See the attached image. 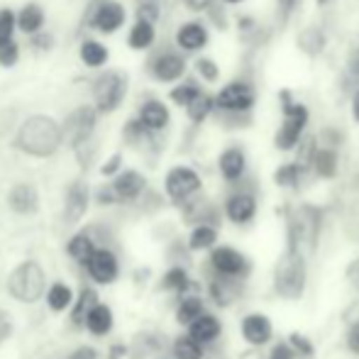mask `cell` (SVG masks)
I'll return each mask as SVG.
<instances>
[{
	"instance_id": "25",
	"label": "cell",
	"mask_w": 359,
	"mask_h": 359,
	"mask_svg": "<svg viewBox=\"0 0 359 359\" xmlns=\"http://www.w3.org/2000/svg\"><path fill=\"white\" fill-rule=\"evenodd\" d=\"M176 44L184 52H198L208 44V29L201 22H186L176 29Z\"/></svg>"
},
{
	"instance_id": "27",
	"label": "cell",
	"mask_w": 359,
	"mask_h": 359,
	"mask_svg": "<svg viewBox=\"0 0 359 359\" xmlns=\"http://www.w3.org/2000/svg\"><path fill=\"white\" fill-rule=\"evenodd\" d=\"M205 311V301L198 296V293H189V296L179 298V306H176V323L184 327H189L191 323L198 320Z\"/></svg>"
},
{
	"instance_id": "22",
	"label": "cell",
	"mask_w": 359,
	"mask_h": 359,
	"mask_svg": "<svg viewBox=\"0 0 359 359\" xmlns=\"http://www.w3.org/2000/svg\"><path fill=\"white\" fill-rule=\"evenodd\" d=\"M159 288H161V291H166V293H176V296L181 298V296H189V293H194L196 284L191 281L189 269H186V266L174 264V266H169V269L164 271V276H161V281H159Z\"/></svg>"
},
{
	"instance_id": "19",
	"label": "cell",
	"mask_w": 359,
	"mask_h": 359,
	"mask_svg": "<svg viewBox=\"0 0 359 359\" xmlns=\"http://www.w3.org/2000/svg\"><path fill=\"white\" fill-rule=\"evenodd\" d=\"M186 335L189 337H194L198 345H203V347H208V345H213V342L220 340V335H222V323H220V318L213 316V313H203V316L198 318L196 323H191L189 327H186Z\"/></svg>"
},
{
	"instance_id": "5",
	"label": "cell",
	"mask_w": 359,
	"mask_h": 359,
	"mask_svg": "<svg viewBox=\"0 0 359 359\" xmlns=\"http://www.w3.org/2000/svg\"><path fill=\"white\" fill-rule=\"evenodd\" d=\"M318 235H320V213L311 205H303L288 217V247H296L303 255L316 252Z\"/></svg>"
},
{
	"instance_id": "55",
	"label": "cell",
	"mask_w": 359,
	"mask_h": 359,
	"mask_svg": "<svg viewBox=\"0 0 359 359\" xmlns=\"http://www.w3.org/2000/svg\"><path fill=\"white\" fill-rule=\"evenodd\" d=\"M352 74H355L357 79H359V52H357V57L352 59Z\"/></svg>"
},
{
	"instance_id": "9",
	"label": "cell",
	"mask_w": 359,
	"mask_h": 359,
	"mask_svg": "<svg viewBox=\"0 0 359 359\" xmlns=\"http://www.w3.org/2000/svg\"><path fill=\"white\" fill-rule=\"evenodd\" d=\"M308 123V110L306 105H286L284 110V125L279 128L276 133V147L279 149H293V147L301 144V135H303V128Z\"/></svg>"
},
{
	"instance_id": "54",
	"label": "cell",
	"mask_w": 359,
	"mask_h": 359,
	"mask_svg": "<svg viewBox=\"0 0 359 359\" xmlns=\"http://www.w3.org/2000/svg\"><path fill=\"white\" fill-rule=\"evenodd\" d=\"M352 115H355V120L359 123V90L355 93V98H352Z\"/></svg>"
},
{
	"instance_id": "48",
	"label": "cell",
	"mask_w": 359,
	"mask_h": 359,
	"mask_svg": "<svg viewBox=\"0 0 359 359\" xmlns=\"http://www.w3.org/2000/svg\"><path fill=\"white\" fill-rule=\"evenodd\" d=\"M345 345L347 350L352 352L355 357H359V320L347 325V332H345Z\"/></svg>"
},
{
	"instance_id": "6",
	"label": "cell",
	"mask_w": 359,
	"mask_h": 359,
	"mask_svg": "<svg viewBox=\"0 0 359 359\" xmlns=\"http://www.w3.org/2000/svg\"><path fill=\"white\" fill-rule=\"evenodd\" d=\"M95 125H98V110L93 105H79L72 113L67 115V120L62 123L64 128V142L72 147L74 151L83 149L90 144L95 133Z\"/></svg>"
},
{
	"instance_id": "21",
	"label": "cell",
	"mask_w": 359,
	"mask_h": 359,
	"mask_svg": "<svg viewBox=\"0 0 359 359\" xmlns=\"http://www.w3.org/2000/svg\"><path fill=\"white\" fill-rule=\"evenodd\" d=\"M98 252V245H95V237H90V232H74L67 242V255L69 259L76 262L79 266H88V262L93 259V255Z\"/></svg>"
},
{
	"instance_id": "44",
	"label": "cell",
	"mask_w": 359,
	"mask_h": 359,
	"mask_svg": "<svg viewBox=\"0 0 359 359\" xmlns=\"http://www.w3.org/2000/svg\"><path fill=\"white\" fill-rule=\"evenodd\" d=\"M120 171H123V154L115 151V154H110L108 159L103 161V166H100V176H105V179H115Z\"/></svg>"
},
{
	"instance_id": "35",
	"label": "cell",
	"mask_w": 359,
	"mask_h": 359,
	"mask_svg": "<svg viewBox=\"0 0 359 359\" xmlns=\"http://www.w3.org/2000/svg\"><path fill=\"white\" fill-rule=\"evenodd\" d=\"M311 166L320 179H332L337 174V154L332 149H316Z\"/></svg>"
},
{
	"instance_id": "41",
	"label": "cell",
	"mask_w": 359,
	"mask_h": 359,
	"mask_svg": "<svg viewBox=\"0 0 359 359\" xmlns=\"http://www.w3.org/2000/svg\"><path fill=\"white\" fill-rule=\"evenodd\" d=\"M15 27H18V13L10 8H0V44L13 42Z\"/></svg>"
},
{
	"instance_id": "31",
	"label": "cell",
	"mask_w": 359,
	"mask_h": 359,
	"mask_svg": "<svg viewBox=\"0 0 359 359\" xmlns=\"http://www.w3.org/2000/svg\"><path fill=\"white\" fill-rule=\"evenodd\" d=\"M186 247H189L191 252H213L217 247V227L215 225L191 227Z\"/></svg>"
},
{
	"instance_id": "50",
	"label": "cell",
	"mask_w": 359,
	"mask_h": 359,
	"mask_svg": "<svg viewBox=\"0 0 359 359\" xmlns=\"http://www.w3.org/2000/svg\"><path fill=\"white\" fill-rule=\"evenodd\" d=\"M345 279H347V284L359 293V257H355V259L345 266Z\"/></svg>"
},
{
	"instance_id": "20",
	"label": "cell",
	"mask_w": 359,
	"mask_h": 359,
	"mask_svg": "<svg viewBox=\"0 0 359 359\" xmlns=\"http://www.w3.org/2000/svg\"><path fill=\"white\" fill-rule=\"evenodd\" d=\"M240 293H242L240 279H227V276L213 274V279L208 281V296L213 298V303L220 308H230L232 303L240 298Z\"/></svg>"
},
{
	"instance_id": "34",
	"label": "cell",
	"mask_w": 359,
	"mask_h": 359,
	"mask_svg": "<svg viewBox=\"0 0 359 359\" xmlns=\"http://www.w3.org/2000/svg\"><path fill=\"white\" fill-rule=\"evenodd\" d=\"M171 357H174V359H203L205 357V347L198 345L194 337L179 335L174 342H171Z\"/></svg>"
},
{
	"instance_id": "18",
	"label": "cell",
	"mask_w": 359,
	"mask_h": 359,
	"mask_svg": "<svg viewBox=\"0 0 359 359\" xmlns=\"http://www.w3.org/2000/svg\"><path fill=\"white\" fill-rule=\"evenodd\" d=\"M186 74V62L181 54L176 52H164L151 62V76L161 83H171V81H179Z\"/></svg>"
},
{
	"instance_id": "42",
	"label": "cell",
	"mask_w": 359,
	"mask_h": 359,
	"mask_svg": "<svg viewBox=\"0 0 359 359\" xmlns=\"http://www.w3.org/2000/svg\"><path fill=\"white\" fill-rule=\"evenodd\" d=\"M159 13H161L159 0H140V3H137V20H144V22L156 25Z\"/></svg>"
},
{
	"instance_id": "23",
	"label": "cell",
	"mask_w": 359,
	"mask_h": 359,
	"mask_svg": "<svg viewBox=\"0 0 359 359\" xmlns=\"http://www.w3.org/2000/svg\"><path fill=\"white\" fill-rule=\"evenodd\" d=\"M217 166H220L222 179L235 184V181H240L242 176H245V169H247L245 151H242L240 147H227L220 154V159H217Z\"/></svg>"
},
{
	"instance_id": "43",
	"label": "cell",
	"mask_w": 359,
	"mask_h": 359,
	"mask_svg": "<svg viewBox=\"0 0 359 359\" xmlns=\"http://www.w3.org/2000/svg\"><path fill=\"white\" fill-rule=\"evenodd\" d=\"M20 62V44L15 42H5V44H0V67H5V69H10V67H15V64Z\"/></svg>"
},
{
	"instance_id": "30",
	"label": "cell",
	"mask_w": 359,
	"mask_h": 359,
	"mask_svg": "<svg viewBox=\"0 0 359 359\" xmlns=\"http://www.w3.org/2000/svg\"><path fill=\"white\" fill-rule=\"evenodd\" d=\"M113 325H115V318H113V311H110V306H105V303H98V306L90 311V316H88V320H86L83 330H88L93 337H105V335H110Z\"/></svg>"
},
{
	"instance_id": "52",
	"label": "cell",
	"mask_w": 359,
	"mask_h": 359,
	"mask_svg": "<svg viewBox=\"0 0 359 359\" xmlns=\"http://www.w3.org/2000/svg\"><path fill=\"white\" fill-rule=\"evenodd\" d=\"M128 345L125 342H115V345H110L108 347V359H123V357H128Z\"/></svg>"
},
{
	"instance_id": "46",
	"label": "cell",
	"mask_w": 359,
	"mask_h": 359,
	"mask_svg": "<svg viewBox=\"0 0 359 359\" xmlns=\"http://www.w3.org/2000/svg\"><path fill=\"white\" fill-rule=\"evenodd\" d=\"M196 72L203 76L208 83L217 81V74H220V72H217V64L210 62V59H198V62H196Z\"/></svg>"
},
{
	"instance_id": "1",
	"label": "cell",
	"mask_w": 359,
	"mask_h": 359,
	"mask_svg": "<svg viewBox=\"0 0 359 359\" xmlns=\"http://www.w3.org/2000/svg\"><path fill=\"white\" fill-rule=\"evenodd\" d=\"M13 144L27 156L49 159V156L57 154L59 147L64 144V128L52 115H44V113L29 115L18 128Z\"/></svg>"
},
{
	"instance_id": "3",
	"label": "cell",
	"mask_w": 359,
	"mask_h": 359,
	"mask_svg": "<svg viewBox=\"0 0 359 359\" xmlns=\"http://www.w3.org/2000/svg\"><path fill=\"white\" fill-rule=\"evenodd\" d=\"M8 288L10 298H15L22 306H34L39 303L49 291L47 284V271L37 259H22L8 276Z\"/></svg>"
},
{
	"instance_id": "40",
	"label": "cell",
	"mask_w": 359,
	"mask_h": 359,
	"mask_svg": "<svg viewBox=\"0 0 359 359\" xmlns=\"http://www.w3.org/2000/svg\"><path fill=\"white\" fill-rule=\"evenodd\" d=\"M201 93H203V90H198L194 83H181V86H176V88H171L169 98L174 100L176 105H184V108H189V105L194 103Z\"/></svg>"
},
{
	"instance_id": "14",
	"label": "cell",
	"mask_w": 359,
	"mask_h": 359,
	"mask_svg": "<svg viewBox=\"0 0 359 359\" xmlns=\"http://www.w3.org/2000/svg\"><path fill=\"white\" fill-rule=\"evenodd\" d=\"M125 18H128V13H125L123 3H118V0H103V3L93 10L90 29L103 32V34H113L125 25Z\"/></svg>"
},
{
	"instance_id": "37",
	"label": "cell",
	"mask_w": 359,
	"mask_h": 359,
	"mask_svg": "<svg viewBox=\"0 0 359 359\" xmlns=\"http://www.w3.org/2000/svg\"><path fill=\"white\" fill-rule=\"evenodd\" d=\"M213 105H215V100L210 98L208 93H201L198 98H196L194 103L186 108V113H189V120H191V123H203V120L208 118L210 113H213Z\"/></svg>"
},
{
	"instance_id": "8",
	"label": "cell",
	"mask_w": 359,
	"mask_h": 359,
	"mask_svg": "<svg viewBox=\"0 0 359 359\" xmlns=\"http://www.w3.org/2000/svg\"><path fill=\"white\" fill-rule=\"evenodd\" d=\"M208 266L213 274L227 276V279L247 281L252 274V259L230 245H217L208 255Z\"/></svg>"
},
{
	"instance_id": "49",
	"label": "cell",
	"mask_w": 359,
	"mask_h": 359,
	"mask_svg": "<svg viewBox=\"0 0 359 359\" xmlns=\"http://www.w3.org/2000/svg\"><path fill=\"white\" fill-rule=\"evenodd\" d=\"M29 42H32V47L37 49V52H49V49L54 47V37L49 32H37Z\"/></svg>"
},
{
	"instance_id": "29",
	"label": "cell",
	"mask_w": 359,
	"mask_h": 359,
	"mask_svg": "<svg viewBox=\"0 0 359 359\" xmlns=\"http://www.w3.org/2000/svg\"><path fill=\"white\" fill-rule=\"evenodd\" d=\"M44 27V8L39 3H27L18 10V29L25 34H37Z\"/></svg>"
},
{
	"instance_id": "17",
	"label": "cell",
	"mask_w": 359,
	"mask_h": 359,
	"mask_svg": "<svg viewBox=\"0 0 359 359\" xmlns=\"http://www.w3.org/2000/svg\"><path fill=\"white\" fill-rule=\"evenodd\" d=\"M257 215V198L250 191H235L225 201V217L235 225H247Z\"/></svg>"
},
{
	"instance_id": "36",
	"label": "cell",
	"mask_w": 359,
	"mask_h": 359,
	"mask_svg": "<svg viewBox=\"0 0 359 359\" xmlns=\"http://www.w3.org/2000/svg\"><path fill=\"white\" fill-rule=\"evenodd\" d=\"M301 174H303V166L298 161L293 164H284L274 171V184L276 186H284V189H296L301 184Z\"/></svg>"
},
{
	"instance_id": "39",
	"label": "cell",
	"mask_w": 359,
	"mask_h": 359,
	"mask_svg": "<svg viewBox=\"0 0 359 359\" xmlns=\"http://www.w3.org/2000/svg\"><path fill=\"white\" fill-rule=\"evenodd\" d=\"M286 342L293 350L296 359H313V355H316V345H313V340L306 335H301V332H291Z\"/></svg>"
},
{
	"instance_id": "32",
	"label": "cell",
	"mask_w": 359,
	"mask_h": 359,
	"mask_svg": "<svg viewBox=\"0 0 359 359\" xmlns=\"http://www.w3.org/2000/svg\"><path fill=\"white\" fill-rule=\"evenodd\" d=\"M44 301H47V308L52 313H64L67 308H74L76 296L69 284L54 281V284H49V291H47V296H44Z\"/></svg>"
},
{
	"instance_id": "38",
	"label": "cell",
	"mask_w": 359,
	"mask_h": 359,
	"mask_svg": "<svg viewBox=\"0 0 359 359\" xmlns=\"http://www.w3.org/2000/svg\"><path fill=\"white\" fill-rule=\"evenodd\" d=\"M151 135H154V133H149V130H147L144 125L140 123V118L128 120V123H125V128H123V140L128 144H133V147H140L142 142H147Z\"/></svg>"
},
{
	"instance_id": "15",
	"label": "cell",
	"mask_w": 359,
	"mask_h": 359,
	"mask_svg": "<svg viewBox=\"0 0 359 359\" xmlns=\"http://www.w3.org/2000/svg\"><path fill=\"white\" fill-rule=\"evenodd\" d=\"M5 201H8V208L15 215H34L39 210V191L37 186L27 184V181L10 186Z\"/></svg>"
},
{
	"instance_id": "53",
	"label": "cell",
	"mask_w": 359,
	"mask_h": 359,
	"mask_svg": "<svg viewBox=\"0 0 359 359\" xmlns=\"http://www.w3.org/2000/svg\"><path fill=\"white\" fill-rule=\"evenodd\" d=\"M186 8L194 10V13H201V10H208L213 5V0H184Z\"/></svg>"
},
{
	"instance_id": "47",
	"label": "cell",
	"mask_w": 359,
	"mask_h": 359,
	"mask_svg": "<svg viewBox=\"0 0 359 359\" xmlns=\"http://www.w3.org/2000/svg\"><path fill=\"white\" fill-rule=\"evenodd\" d=\"M95 203L98 205H115V203H120V198L115 196V191H113V186H100L98 191H95Z\"/></svg>"
},
{
	"instance_id": "4",
	"label": "cell",
	"mask_w": 359,
	"mask_h": 359,
	"mask_svg": "<svg viewBox=\"0 0 359 359\" xmlns=\"http://www.w3.org/2000/svg\"><path fill=\"white\" fill-rule=\"evenodd\" d=\"M93 93V108L98 110V115H108L113 110H118L128 93V76L125 72H105L98 74V79L90 86Z\"/></svg>"
},
{
	"instance_id": "26",
	"label": "cell",
	"mask_w": 359,
	"mask_h": 359,
	"mask_svg": "<svg viewBox=\"0 0 359 359\" xmlns=\"http://www.w3.org/2000/svg\"><path fill=\"white\" fill-rule=\"evenodd\" d=\"M98 293H95V288L90 286H83L79 291V296H76L74 301V308H72V325L74 327H86V320H88L90 311H93L95 306H98Z\"/></svg>"
},
{
	"instance_id": "10",
	"label": "cell",
	"mask_w": 359,
	"mask_h": 359,
	"mask_svg": "<svg viewBox=\"0 0 359 359\" xmlns=\"http://www.w3.org/2000/svg\"><path fill=\"white\" fill-rule=\"evenodd\" d=\"M86 274L93 284L98 286H110L118 281L120 276V259L110 247H98V252L93 255V259L86 266Z\"/></svg>"
},
{
	"instance_id": "13",
	"label": "cell",
	"mask_w": 359,
	"mask_h": 359,
	"mask_svg": "<svg viewBox=\"0 0 359 359\" xmlns=\"http://www.w3.org/2000/svg\"><path fill=\"white\" fill-rule=\"evenodd\" d=\"M252 103H255V90H252V86L245 83V81H232V83H227L215 98L217 108L230 110V113H245V110L252 108Z\"/></svg>"
},
{
	"instance_id": "45",
	"label": "cell",
	"mask_w": 359,
	"mask_h": 359,
	"mask_svg": "<svg viewBox=\"0 0 359 359\" xmlns=\"http://www.w3.org/2000/svg\"><path fill=\"white\" fill-rule=\"evenodd\" d=\"M15 332V323H13V316H10L5 308H0V347L13 337Z\"/></svg>"
},
{
	"instance_id": "2",
	"label": "cell",
	"mask_w": 359,
	"mask_h": 359,
	"mask_svg": "<svg viewBox=\"0 0 359 359\" xmlns=\"http://www.w3.org/2000/svg\"><path fill=\"white\" fill-rule=\"evenodd\" d=\"M271 284H274V293L284 301H301L303 293L308 286V264L306 255L296 247H288L281 252L279 262L274 266V276H271Z\"/></svg>"
},
{
	"instance_id": "33",
	"label": "cell",
	"mask_w": 359,
	"mask_h": 359,
	"mask_svg": "<svg viewBox=\"0 0 359 359\" xmlns=\"http://www.w3.org/2000/svg\"><path fill=\"white\" fill-rule=\"evenodd\" d=\"M154 37H156V29L151 22H144V20H137V22L133 25V29H130L128 34V47L130 49H149L151 44H154Z\"/></svg>"
},
{
	"instance_id": "11",
	"label": "cell",
	"mask_w": 359,
	"mask_h": 359,
	"mask_svg": "<svg viewBox=\"0 0 359 359\" xmlns=\"http://www.w3.org/2000/svg\"><path fill=\"white\" fill-rule=\"evenodd\" d=\"M90 205V186L83 179H76L64 191V222L67 225H79L88 213Z\"/></svg>"
},
{
	"instance_id": "57",
	"label": "cell",
	"mask_w": 359,
	"mask_h": 359,
	"mask_svg": "<svg viewBox=\"0 0 359 359\" xmlns=\"http://www.w3.org/2000/svg\"><path fill=\"white\" fill-rule=\"evenodd\" d=\"M225 3H242V0H225Z\"/></svg>"
},
{
	"instance_id": "24",
	"label": "cell",
	"mask_w": 359,
	"mask_h": 359,
	"mask_svg": "<svg viewBox=\"0 0 359 359\" xmlns=\"http://www.w3.org/2000/svg\"><path fill=\"white\" fill-rule=\"evenodd\" d=\"M137 118H140V123L149 130V133H159V130H164L166 125H169V108H166L161 100L149 98L142 103Z\"/></svg>"
},
{
	"instance_id": "51",
	"label": "cell",
	"mask_w": 359,
	"mask_h": 359,
	"mask_svg": "<svg viewBox=\"0 0 359 359\" xmlns=\"http://www.w3.org/2000/svg\"><path fill=\"white\" fill-rule=\"evenodd\" d=\"M69 359H98V352H95V347L81 345V347H76L72 355H69Z\"/></svg>"
},
{
	"instance_id": "16",
	"label": "cell",
	"mask_w": 359,
	"mask_h": 359,
	"mask_svg": "<svg viewBox=\"0 0 359 359\" xmlns=\"http://www.w3.org/2000/svg\"><path fill=\"white\" fill-rule=\"evenodd\" d=\"M110 186H113L120 203H135V201L147 191V179L137 169H123L113 181H110Z\"/></svg>"
},
{
	"instance_id": "28",
	"label": "cell",
	"mask_w": 359,
	"mask_h": 359,
	"mask_svg": "<svg viewBox=\"0 0 359 359\" xmlns=\"http://www.w3.org/2000/svg\"><path fill=\"white\" fill-rule=\"evenodd\" d=\"M79 57H81V64H83V67L103 69L105 64H108V59H110V52H108V47H105L103 42L88 37V39H83V42H81Z\"/></svg>"
},
{
	"instance_id": "12",
	"label": "cell",
	"mask_w": 359,
	"mask_h": 359,
	"mask_svg": "<svg viewBox=\"0 0 359 359\" xmlns=\"http://www.w3.org/2000/svg\"><path fill=\"white\" fill-rule=\"evenodd\" d=\"M242 340L252 347H264L274 340V323L266 313H247L240 323Z\"/></svg>"
},
{
	"instance_id": "7",
	"label": "cell",
	"mask_w": 359,
	"mask_h": 359,
	"mask_svg": "<svg viewBox=\"0 0 359 359\" xmlns=\"http://www.w3.org/2000/svg\"><path fill=\"white\" fill-rule=\"evenodd\" d=\"M203 189V181H201L198 171L191 169V166H171L164 176V191L166 198L174 205H186L196 198Z\"/></svg>"
},
{
	"instance_id": "56",
	"label": "cell",
	"mask_w": 359,
	"mask_h": 359,
	"mask_svg": "<svg viewBox=\"0 0 359 359\" xmlns=\"http://www.w3.org/2000/svg\"><path fill=\"white\" fill-rule=\"evenodd\" d=\"M327 3H332V0H318V5H327Z\"/></svg>"
}]
</instances>
